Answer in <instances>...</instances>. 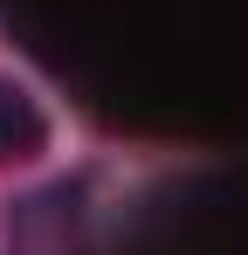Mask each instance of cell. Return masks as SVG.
Listing matches in <instances>:
<instances>
[{"mask_svg": "<svg viewBox=\"0 0 248 255\" xmlns=\"http://www.w3.org/2000/svg\"><path fill=\"white\" fill-rule=\"evenodd\" d=\"M48 152V111L35 104V90L0 76V166H28Z\"/></svg>", "mask_w": 248, "mask_h": 255, "instance_id": "6da1fadb", "label": "cell"}]
</instances>
